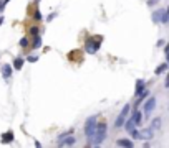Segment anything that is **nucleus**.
<instances>
[{
	"label": "nucleus",
	"instance_id": "nucleus-5",
	"mask_svg": "<svg viewBox=\"0 0 169 148\" xmlns=\"http://www.w3.org/2000/svg\"><path fill=\"white\" fill-rule=\"evenodd\" d=\"M139 135V140H151L154 137V130L153 128H143V130H138Z\"/></svg>",
	"mask_w": 169,
	"mask_h": 148
},
{
	"label": "nucleus",
	"instance_id": "nucleus-21",
	"mask_svg": "<svg viewBox=\"0 0 169 148\" xmlns=\"http://www.w3.org/2000/svg\"><path fill=\"white\" fill-rule=\"evenodd\" d=\"M27 61H28V63H36V61H38V56H33L32 54V56L27 58Z\"/></svg>",
	"mask_w": 169,
	"mask_h": 148
},
{
	"label": "nucleus",
	"instance_id": "nucleus-13",
	"mask_svg": "<svg viewBox=\"0 0 169 148\" xmlns=\"http://www.w3.org/2000/svg\"><path fill=\"white\" fill-rule=\"evenodd\" d=\"M116 145H119V147H128V148H131V147H133V141H131V140H126V138H119V140L116 141Z\"/></svg>",
	"mask_w": 169,
	"mask_h": 148
},
{
	"label": "nucleus",
	"instance_id": "nucleus-25",
	"mask_svg": "<svg viewBox=\"0 0 169 148\" xmlns=\"http://www.w3.org/2000/svg\"><path fill=\"white\" fill-rule=\"evenodd\" d=\"M55 18V13H51V15H48V21H51Z\"/></svg>",
	"mask_w": 169,
	"mask_h": 148
},
{
	"label": "nucleus",
	"instance_id": "nucleus-16",
	"mask_svg": "<svg viewBox=\"0 0 169 148\" xmlns=\"http://www.w3.org/2000/svg\"><path fill=\"white\" fill-rule=\"evenodd\" d=\"M168 71V63H162V64H159L158 67H156V76H159V74H162V73H166Z\"/></svg>",
	"mask_w": 169,
	"mask_h": 148
},
{
	"label": "nucleus",
	"instance_id": "nucleus-15",
	"mask_svg": "<svg viewBox=\"0 0 169 148\" xmlns=\"http://www.w3.org/2000/svg\"><path fill=\"white\" fill-rule=\"evenodd\" d=\"M144 91V81L143 79H138L136 81V91H134V94H139V92H143Z\"/></svg>",
	"mask_w": 169,
	"mask_h": 148
},
{
	"label": "nucleus",
	"instance_id": "nucleus-1",
	"mask_svg": "<svg viewBox=\"0 0 169 148\" xmlns=\"http://www.w3.org/2000/svg\"><path fill=\"white\" fill-rule=\"evenodd\" d=\"M106 132H108L106 123H96V130H95V135H93V140H91V145H95V147H100V145L104 141V138H106Z\"/></svg>",
	"mask_w": 169,
	"mask_h": 148
},
{
	"label": "nucleus",
	"instance_id": "nucleus-12",
	"mask_svg": "<svg viewBox=\"0 0 169 148\" xmlns=\"http://www.w3.org/2000/svg\"><path fill=\"white\" fill-rule=\"evenodd\" d=\"M162 12H164V8H158V10H156L154 13H153V21H154V23H161Z\"/></svg>",
	"mask_w": 169,
	"mask_h": 148
},
{
	"label": "nucleus",
	"instance_id": "nucleus-17",
	"mask_svg": "<svg viewBox=\"0 0 169 148\" xmlns=\"http://www.w3.org/2000/svg\"><path fill=\"white\" fill-rule=\"evenodd\" d=\"M40 46H42V36L36 35V36H35V41H33V45H32V48H33V49H38Z\"/></svg>",
	"mask_w": 169,
	"mask_h": 148
},
{
	"label": "nucleus",
	"instance_id": "nucleus-23",
	"mask_svg": "<svg viewBox=\"0 0 169 148\" xmlns=\"http://www.w3.org/2000/svg\"><path fill=\"white\" fill-rule=\"evenodd\" d=\"M27 45H28V40H27V38L20 40V46H22V48H27Z\"/></svg>",
	"mask_w": 169,
	"mask_h": 148
},
{
	"label": "nucleus",
	"instance_id": "nucleus-19",
	"mask_svg": "<svg viewBox=\"0 0 169 148\" xmlns=\"http://www.w3.org/2000/svg\"><path fill=\"white\" fill-rule=\"evenodd\" d=\"M168 21H169V15H168V10H164V12H162V17H161V23H168Z\"/></svg>",
	"mask_w": 169,
	"mask_h": 148
},
{
	"label": "nucleus",
	"instance_id": "nucleus-7",
	"mask_svg": "<svg viewBox=\"0 0 169 148\" xmlns=\"http://www.w3.org/2000/svg\"><path fill=\"white\" fill-rule=\"evenodd\" d=\"M75 141H76V138L68 133V137H66V135H61L60 140H58V145H60V147H63V145H73Z\"/></svg>",
	"mask_w": 169,
	"mask_h": 148
},
{
	"label": "nucleus",
	"instance_id": "nucleus-4",
	"mask_svg": "<svg viewBox=\"0 0 169 148\" xmlns=\"http://www.w3.org/2000/svg\"><path fill=\"white\" fill-rule=\"evenodd\" d=\"M130 110H131V106H130V104H126V106L123 107V110L119 112V115L116 117V122H115V127H116V128L123 127L124 120L128 119V115H130Z\"/></svg>",
	"mask_w": 169,
	"mask_h": 148
},
{
	"label": "nucleus",
	"instance_id": "nucleus-26",
	"mask_svg": "<svg viewBox=\"0 0 169 148\" xmlns=\"http://www.w3.org/2000/svg\"><path fill=\"white\" fill-rule=\"evenodd\" d=\"M4 23V17H0V25Z\"/></svg>",
	"mask_w": 169,
	"mask_h": 148
},
{
	"label": "nucleus",
	"instance_id": "nucleus-8",
	"mask_svg": "<svg viewBox=\"0 0 169 148\" xmlns=\"http://www.w3.org/2000/svg\"><path fill=\"white\" fill-rule=\"evenodd\" d=\"M123 125H124L126 132H128V133H130V135L133 133L134 130H136V123H134V122H133V120H131V119H130V120L126 119V120H124V123H123Z\"/></svg>",
	"mask_w": 169,
	"mask_h": 148
},
{
	"label": "nucleus",
	"instance_id": "nucleus-2",
	"mask_svg": "<svg viewBox=\"0 0 169 148\" xmlns=\"http://www.w3.org/2000/svg\"><path fill=\"white\" fill-rule=\"evenodd\" d=\"M96 117H90V119H86V122H85V135H86L88 138V143H91V140H93V135H95V130H96Z\"/></svg>",
	"mask_w": 169,
	"mask_h": 148
},
{
	"label": "nucleus",
	"instance_id": "nucleus-6",
	"mask_svg": "<svg viewBox=\"0 0 169 148\" xmlns=\"http://www.w3.org/2000/svg\"><path fill=\"white\" fill-rule=\"evenodd\" d=\"M154 107H156V97H149L146 100V104H144V114L149 115V114L154 110Z\"/></svg>",
	"mask_w": 169,
	"mask_h": 148
},
{
	"label": "nucleus",
	"instance_id": "nucleus-11",
	"mask_svg": "<svg viewBox=\"0 0 169 148\" xmlns=\"http://www.w3.org/2000/svg\"><path fill=\"white\" fill-rule=\"evenodd\" d=\"M13 141V132H5L2 135V143H12Z\"/></svg>",
	"mask_w": 169,
	"mask_h": 148
},
{
	"label": "nucleus",
	"instance_id": "nucleus-14",
	"mask_svg": "<svg viewBox=\"0 0 169 148\" xmlns=\"http://www.w3.org/2000/svg\"><path fill=\"white\" fill-rule=\"evenodd\" d=\"M23 63H25V59H22V58H15V61H13V67L17 71H20L23 67Z\"/></svg>",
	"mask_w": 169,
	"mask_h": 148
},
{
	"label": "nucleus",
	"instance_id": "nucleus-20",
	"mask_svg": "<svg viewBox=\"0 0 169 148\" xmlns=\"http://www.w3.org/2000/svg\"><path fill=\"white\" fill-rule=\"evenodd\" d=\"M33 18H35L36 21H40V20H42V13H40V10H38V8H36V10H35V13H33Z\"/></svg>",
	"mask_w": 169,
	"mask_h": 148
},
{
	"label": "nucleus",
	"instance_id": "nucleus-3",
	"mask_svg": "<svg viewBox=\"0 0 169 148\" xmlns=\"http://www.w3.org/2000/svg\"><path fill=\"white\" fill-rule=\"evenodd\" d=\"M101 36H98V38H88L86 40V43H85V49H86V53H90V54H95L100 49V46H101Z\"/></svg>",
	"mask_w": 169,
	"mask_h": 148
},
{
	"label": "nucleus",
	"instance_id": "nucleus-18",
	"mask_svg": "<svg viewBox=\"0 0 169 148\" xmlns=\"http://www.w3.org/2000/svg\"><path fill=\"white\" fill-rule=\"evenodd\" d=\"M159 127H161V119H159V117H158V119H154V120H153V122H151V128H153V130H154V128H156V130H158Z\"/></svg>",
	"mask_w": 169,
	"mask_h": 148
},
{
	"label": "nucleus",
	"instance_id": "nucleus-10",
	"mask_svg": "<svg viewBox=\"0 0 169 148\" xmlns=\"http://www.w3.org/2000/svg\"><path fill=\"white\" fill-rule=\"evenodd\" d=\"M131 120H133L136 125H141V120H143V115H141V110H134L133 112V117H131Z\"/></svg>",
	"mask_w": 169,
	"mask_h": 148
},
{
	"label": "nucleus",
	"instance_id": "nucleus-9",
	"mask_svg": "<svg viewBox=\"0 0 169 148\" xmlns=\"http://www.w3.org/2000/svg\"><path fill=\"white\" fill-rule=\"evenodd\" d=\"M12 71H13V67H12L10 64H4V67H2V78L8 79L12 76Z\"/></svg>",
	"mask_w": 169,
	"mask_h": 148
},
{
	"label": "nucleus",
	"instance_id": "nucleus-24",
	"mask_svg": "<svg viewBox=\"0 0 169 148\" xmlns=\"http://www.w3.org/2000/svg\"><path fill=\"white\" fill-rule=\"evenodd\" d=\"M154 4H158V0H149L147 2V5H154Z\"/></svg>",
	"mask_w": 169,
	"mask_h": 148
},
{
	"label": "nucleus",
	"instance_id": "nucleus-22",
	"mask_svg": "<svg viewBox=\"0 0 169 148\" xmlns=\"http://www.w3.org/2000/svg\"><path fill=\"white\" fill-rule=\"evenodd\" d=\"M30 33H32L33 36H36L38 35V26H32V28H30Z\"/></svg>",
	"mask_w": 169,
	"mask_h": 148
}]
</instances>
